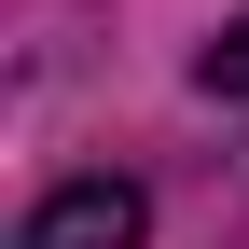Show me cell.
<instances>
[{"instance_id": "1", "label": "cell", "mask_w": 249, "mask_h": 249, "mask_svg": "<svg viewBox=\"0 0 249 249\" xmlns=\"http://www.w3.org/2000/svg\"><path fill=\"white\" fill-rule=\"evenodd\" d=\"M14 249H152V194L111 180V166L97 180H55V194L14 222Z\"/></svg>"}, {"instance_id": "2", "label": "cell", "mask_w": 249, "mask_h": 249, "mask_svg": "<svg viewBox=\"0 0 249 249\" xmlns=\"http://www.w3.org/2000/svg\"><path fill=\"white\" fill-rule=\"evenodd\" d=\"M194 83H208V97H249V14H222V42L194 55Z\"/></svg>"}]
</instances>
